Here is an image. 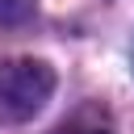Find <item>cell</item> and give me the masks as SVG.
Masks as SVG:
<instances>
[{
	"label": "cell",
	"instance_id": "6da1fadb",
	"mask_svg": "<svg viewBox=\"0 0 134 134\" xmlns=\"http://www.w3.org/2000/svg\"><path fill=\"white\" fill-rule=\"evenodd\" d=\"M54 92V67L46 59H13L0 67V121L21 126L46 109Z\"/></svg>",
	"mask_w": 134,
	"mask_h": 134
},
{
	"label": "cell",
	"instance_id": "7a4b0ae2",
	"mask_svg": "<svg viewBox=\"0 0 134 134\" xmlns=\"http://www.w3.org/2000/svg\"><path fill=\"white\" fill-rule=\"evenodd\" d=\"M29 8H34V0H0V25H17V21H25Z\"/></svg>",
	"mask_w": 134,
	"mask_h": 134
}]
</instances>
